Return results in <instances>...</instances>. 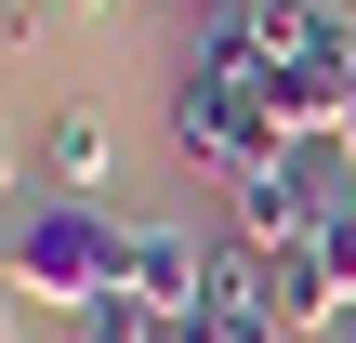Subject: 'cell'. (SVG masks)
<instances>
[{
    "label": "cell",
    "mask_w": 356,
    "mask_h": 343,
    "mask_svg": "<svg viewBox=\"0 0 356 343\" xmlns=\"http://www.w3.org/2000/svg\"><path fill=\"white\" fill-rule=\"evenodd\" d=\"M119 264H132V225L92 212V198H40V212H13V238H0L13 304H53V317H79L92 291H119Z\"/></svg>",
    "instance_id": "1"
},
{
    "label": "cell",
    "mask_w": 356,
    "mask_h": 343,
    "mask_svg": "<svg viewBox=\"0 0 356 343\" xmlns=\"http://www.w3.org/2000/svg\"><path fill=\"white\" fill-rule=\"evenodd\" d=\"M172 145L211 159L225 185L264 172V159L291 145V132H277V66H198V53H185V79H172Z\"/></svg>",
    "instance_id": "2"
},
{
    "label": "cell",
    "mask_w": 356,
    "mask_h": 343,
    "mask_svg": "<svg viewBox=\"0 0 356 343\" xmlns=\"http://www.w3.org/2000/svg\"><path fill=\"white\" fill-rule=\"evenodd\" d=\"M198 278H211V238H185V225H132L119 291H145L159 317H185V304H198Z\"/></svg>",
    "instance_id": "3"
},
{
    "label": "cell",
    "mask_w": 356,
    "mask_h": 343,
    "mask_svg": "<svg viewBox=\"0 0 356 343\" xmlns=\"http://www.w3.org/2000/svg\"><path fill=\"white\" fill-rule=\"evenodd\" d=\"M238 238L251 251H291V238H317V212H304V185L264 159V172H238Z\"/></svg>",
    "instance_id": "4"
},
{
    "label": "cell",
    "mask_w": 356,
    "mask_h": 343,
    "mask_svg": "<svg viewBox=\"0 0 356 343\" xmlns=\"http://www.w3.org/2000/svg\"><path fill=\"white\" fill-rule=\"evenodd\" d=\"M40 159H53V198H92V185H106V119L66 106V119L40 132Z\"/></svg>",
    "instance_id": "5"
},
{
    "label": "cell",
    "mask_w": 356,
    "mask_h": 343,
    "mask_svg": "<svg viewBox=\"0 0 356 343\" xmlns=\"http://www.w3.org/2000/svg\"><path fill=\"white\" fill-rule=\"evenodd\" d=\"M66 343H172V317H159L145 291H92V304L66 317Z\"/></svg>",
    "instance_id": "6"
},
{
    "label": "cell",
    "mask_w": 356,
    "mask_h": 343,
    "mask_svg": "<svg viewBox=\"0 0 356 343\" xmlns=\"http://www.w3.org/2000/svg\"><path fill=\"white\" fill-rule=\"evenodd\" d=\"M53 26V0H0V40H40Z\"/></svg>",
    "instance_id": "7"
},
{
    "label": "cell",
    "mask_w": 356,
    "mask_h": 343,
    "mask_svg": "<svg viewBox=\"0 0 356 343\" xmlns=\"http://www.w3.org/2000/svg\"><path fill=\"white\" fill-rule=\"evenodd\" d=\"M0 343H13V278H0Z\"/></svg>",
    "instance_id": "8"
},
{
    "label": "cell",
    "mask_w": 356,
    "mask_h": 343,
    "mask_svg": "<svg viewBox=\"0 0 356 343\" xmlns=\"http://www.w3.org/2000/svg\"><path fill=\"white\" fill-rule=\"evenodd\" d=\"M0 185H13V145H0Z\"/></svg>",
    "instance_id": "9"
},
{
    "label": "cell",
    "mask_w": 356,
    "mask_h": 343,
    "mask_svg": "<svg viewBox=\"0 0 356 343\" xmlns=\"http://www.w3.org/2000/svg\"><path fill=\"white\" fill-rule=\"evenodd\" d=\"M330 343H356V317H343V330H330Z\"/></svg>",
    "instance_id": "10"
},
{
    "label": "cell",
    "mask_w": 356,
    "mask_h": 343,
    "mask_svg": "<svg viewBox=\"0 0 356 343\" xmlns=\"http://www.w3.org/2000/svg\"><path fill=\"white\" fill-rule=\"evenodd\" d=\"M198 13H225V0H198Z\"/></svg>",
    "instance_id": "11"
},
{
    "label": "cell",
    "mask_w": 356,
    "mask_h": 343,
    "mask_svg": "<svg viewBox=\"0 0 356 343\" xmlns=\"http://www.w3.org/2000/svg\"><path fill=\"white\" fill-rule=\"evenodd\" d=\"M0 238H13V225H0Z\"/></svg>",
    "instance_id": "12"
}]
</instances>
